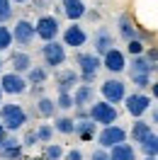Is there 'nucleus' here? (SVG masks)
Segmentation results:
<instances>
[{"instance_id": "f257e3e1", "label": "nucleus", "mask_w": 158, "mask_h": 160, "mask_svg": "<svg viewBox=\"0 0 158 160\" xmlns=\"http://www.w3.org/2000/svg\"><path fill=\"white\" fill-rule=\"evenodd\" d=\"M29 121V114L22 104H15V102H8V104H0V124L5 126L8 133H15L20 131L24 124Z\"/></svg>"}, {"instance_id": "f03ea898", "label": "nucleus", "mask_w": 158, "mask_h": 160, "mask_svg": "<svg viewBox=\"0 0 158 160\" xmlns=\"http://www.w3.org/2000/svg\"><path fill=\"white\" fill-rule=\"evenodd\" d=\"M76 63H78L80 68V85H92L95 78H97L100 68H102V58L95 56V53H88V51H80L78 56H76Z\"/></svg>"}, {"instance_id": "7ed1b4c3", "label": "nucleus", "mask_w": 158, "mask_h": 160, "mask_svg": "<svg viewBox=\"0 0 158 160\" xmlns=\"http://www.w3.org/2000/svg\"><path fill=\"white\" fill-rule=\"evenodd\" d=\"M88 117H90V121H95L97 126H109V124L117 121L119 112H117L114 104L100 100V102H92V104L88 107Z\"/></svg>"}, {"instance_id": "20e7f679", "label": "nucleus", "mask_w": 158, "mask_h": 160, "mask_svg": "<svg viewBox=\"0 0 158 160\" xmlns=\"http://www.w3.org/2000/svg\"><path fill=\"white\" fill-rule=\"evenodd\" d=\"M95 138H97L100 148L109 150V148H114V146H119V143H127L129 133H127L124 126H119V124H109V126H102V131H100Z\"/></svg>"}, {"instance_id": "39448f33", "label": "nucleus", "mask_w": 158, "mask_h": 160, "mask_svg": "<svg viewBox=\"0 0 158 160\" xmlns=\"http://www.w3.org/2000/svg\"><path fill=\"white\" fill-rule=\"evenodd\" d=\"M34 32H37V39H41L44 44L56 41V37L61 34V22L54 15H41L39 20L34 22Z\"/></svg>"}, {"instance_id": "423d86ee", "label": "nucleus", "mask_w": 158, "mask_h": 160, "mask_svg": "<svg viewBox=\"0 0 158 160\" xmlns=\"http://www.w3.org/2000/svg\"><path fill=\"white\" fill-rule=\"evenodd\" d=\"M37 39V32H34V22H29L27 17H20V20L15 22V27H12V44H17L22 46V51L32 46Z\"/></svg>"}, {"instance_id": "0eeeda50", "label": "nucleus", "mask_w": 158, "mask_h": 160, "mask_svg": "<svg viewBox=\"0 0 158 160\" xmlns=\"http://www.w3.org/2000/svg\"><path fill=\"white\" fill-rule=\"evenodd\" d=\"M41 58H44V68H61L66 63V46L61 41H49L41 46Z\"/></svg>"}, {"instance_id": "6e6552de", "label": "nucleus", "mask_w": 158, "mask_h": 160, "mask_svg": "<svg viewBox=\"0 0 158 160\" xmlns=\"http://www.w3.org/2000/svg\"><path fill=\"white\" fill-rule=\"evenodd\" d=\"M0 90H3V95L17 97V95H24V92L29 90V82H27L24 75L10 70V73H3V75H0Z\"/></svg>"}, {"instance_id": "1a4fd4ad", "label": "nucleus", "mask_w": 158, "mask_h": 160, "mask_svg": "<svg viewBox=\"0 0 158 160\" xmlns=\"http://www.w3.org/2000/svg\"><path fill=\"white\" fill-rule=\"evenodd\" d=\"M100 95L109 104H119V102H124V97H127V85L119 78H107L100 85Z\"/></svg>"}, {"instance_id": "9d476101", "label": "nucleus", "mask_w": 158, "mask_h": 160, "mask_svg": "<svg viewBox=\"0 0 158 160\" xmlns=\"http://www.w3.org/2000/svg\"><path fill=\"white\" fill-rule=\"evenodd\" d=\"M61 37H63V46H71V49H80V46L88 44V32H85V27H80L78 22H71L68 27L61 32Z\"/></svg>"}, {"instance_id": "9b49d317", "label": "nucleus", "mask_w": 158, "mask_h": 160, "mask_svg": "<svg viewBox=\"0 0 158 160\" xmlns=\"http://www.w3.org/2000/svg\"><path fill=\"white\" fill-rule=\"evenodd\" d=\"M124 107H127V112L131 117L139 119V117H144V114L151 109V97L144 95V92H131V95L124 97Z\"/></svg>"}, {"instance_id": "f8f14e48", "label": "nucleus", "mask_w": 158, "mask_h": 160, "mask_svg": "<svg viewBox=\"0 0 158 160\" xmlns=\"http://www.w3.org/2000/svg\"><path fill=\"white\" fill-rule=\"evenodd\" d=\"M102 68H107L109 73H124L127 70V53L124 51H119L117 46L114 49H109L105 56H102Z\"/></svg>"}, {"instance_id": "ddd939ff", "label": "nucleus", "mask_w": 158, "mask_h": 160, "mask_svg": "<svg viewBox=\"0 0 158 160\" xmlns=\"http://www.w3.org/2000/svg\"><path fill=\"white\" fill-rule=\"evenodd\" d=\"M78 85H80L78 70H73V68L56 70V88H59V92H73Z\"/></svg>"}, {"instance_id": "4468645a", "label": "nucleus", "mask_w": 158, "mask_h": 160, "mask_svg": "<svg viewBox=\"0 0 158 160\" xmlns=\"http://www.w3.org/2000/svg\"><path fill=\"white\" fill-rule=\"evenodd\" d=\"M92 49H95V56H105L109 49H114V37L107 27H100L95 34H92Z\"/></svg>"}, {"instance_id": "2eb2a0df", "label": "nucleus", "mask_w": 158, "mask_h": 160, "mask_svg": "<svg viewBox=\"0 0 158 160\" xmlns=\"http://www.w3.org/2000/svg\"><path fill=\"white\" fill-rule=\"evenodd\" d=\"M61 12H63V17L71 22H78L85 17V0H61Z\"/></svg>"}, {"instance_id": "dca6fc26", "label": "nucleus", "mask_w": 158, "mask_h": 160, "mask_svg": "<svg viewBox=\"0 0 158 160\" xmlns=\"http://www.w3.org/2000/svg\"><path fill=\"white\" fill-rule=\"evenodd\" d=\"M71 95H73V109H88L90 104L95 102V90H92V85H78Z\"/></svg>"}, {"instance_id": "f3484780", "label": "nucleus", "mask_w": 158, "mask_h": 160, "mask_svg": "<svg viewBox=\"0 0 158 160\" xmlns=\"http://www.w3.org/2000/svg\"><path fill=\"white\" fill-rule=\"evenodd\" d=\"M0 158L3 160H20L22 158V143L15 136H5V141L0 143Z\"/></svg>"}, {"instance_id": "a211bd4d", "label": "nucleus", "mask_w": 158, "mask_h": 160, "mask_svg": "<svg viewBox=\"0 0 158 160\" xmlns=\"http://www.w3.org/2000/svg\"><path fill=\"white\" fill-rule=\"evenodd\" d=\"M10 66H12V73H20V75H24V73H27V70H29L34 63H32V56L27 53V51L17 49V51H12V53H10Z\"/></svg>"}, {"instance_id": "6ab92c4d", "label": "nucleus", "mask_w": 158, "mask_h": 160, "mask_svg": "<svg viewBox=\"0 0 158 160\" xmlns=\"http://www.w3.org/2000/svg\"><path fill=\"white\" fill-rule=\"evenodd\" d=\"M119 37L124 41H134V39H139V29L134 27V22H131V17L129 15H119Z\"/></svg>"}, {"instance_id": "aec40b11", "label": "nucleus", "mask_w": 158, "mask_h": 160, "mask_svg": "<svg viewBox=\"0 0 158 160\" xmlns=\"http://www.w3.org/2000/svg\"><path fill=\"white\" fill-rule=\"evenodd\" d=\"M80 141H92L97 136V124L90 119H83V121H76V131H73Z\"/></svg>"}, {"instance_id": "412c9836", "label": "nucleus", "mask_w": 158, "mask_h": 160, "mask_svg": "<svg viewBox=\"0 0 158 160\" xmlns=\"http://www.w3.org/2000/svg\"><path fill=\"white\" fill-rule=\"evenodd\" d=\"M153 70H158V66H151L144 56H134L131 66H129V75H151Z\"/></svg>"}, {"instance_id": "4be33fe9", "label": "nucleus", "mask_w": 158, "mask_h": 160, "mask_svg": "<svg viewBox=\"0 0 158 160\" xmlns=\"http://www.w3.org/2000/svg\"><path fill=\"white\" fill-rule=\"evenodd\" d=\"M109 160H136V150L131 143H119L114 148H109Z\"/></svg>"}, {"instance_id": "5701e85b", "label": "nucleus", "mask_w": 158, "mask_h": 160, "mask_svg": "<svg viewBox=\"0 0 158 160\" xmlns=\"http://www.w3.org/2000/svg\"><path fill=\"white\" fill-rule=\"evenodd\" d=\"M56 102L46 97V95H41L39 100H37V114H39L41 119H51V117H56Z\"/></svg>"}, {"instance_id": "b1692460", "label": "nucleus", "mask_w": 158, "mask_h": 160, "mask_svg": "<svg viewBox=\"0 0 158 160\" xmlns=\"http://www.w3.org/2000/svg\"><path fill=\"white\" fill-rule=\"evenodd\" d=\"M129 136H131V141H134V143H141V141L146 138V136H151V133H153V131H151V124H148V121H134V124H131V131H127Z\"/></svg>"}, {"instance_id": "393cba45", "label": "nucleus", "mask_w": 158, "mask_h": 160, "mask_svg": "<svg viewBox=\"0 0 158 160\" xmlns=\"http://www.w3.org/2000/svg\"><path fill=\"white\" fill-rule=\"evenodd\" d=\"M54 131H59V133H63V136H71V133L76 131V119L68 117V114L56 117V119H54Z\"/></svg>"}, {"instance_id": "a878e982", "label": "nucleus", "mask_w": 158, "mask_h": 160, "mask_svg": "<svg viewBox=\"0 0 158 160\" xmlns=\"http://www.w3.org/2000/svg\"><path fill=\"white\" fill-rule=\"evenodd\" d=\"M24 78H27L29 85H44L46 78H49V70L44 68V66H32V68L24 73Z\"/></svg>"}, {"instance_id": "bb28decb", "label": "nucleus", "mask_w": 158, "mask_h": 160, "mask_svg": "<svg viewBox=\"0 0 158 160\" xmlns=\"http://www.w3.org/2000/svg\"><path fill=\"white\" fill-rule=\"evenodd\" d=\"M139 148H141V153H144L146 158H158V133L146 136V138L139 143Z\"/></svg>"}, {"instance_id": "cd10ccee", "label": "nucleus", "mask_w": 158, "mask_h": 160, "mask_svg": "<svg viewBox=\"0 0 158 160\" xmlns=\"http://www.w3.org/2000/svg\"><path fill=\"white\" fill-rule=\"evenodd\" d=\"M63 153L61 143H44V160H63Z\"/></svg>"}, {"instance_id": "c85d7f7f", "label": "nucleus", "mask_w": 158, "mask_h": 160, "mask_svg": "<svg viewBox=\"0 0 158 160\" xmlns=\"http://www.w3.org/2000/svg\"><path fill=\"white\" fill-rule=\"evenodd\" d=\"M10 49H12V29L0 24V53H5Z\"/></svg>"}, {"instance_id": "c756f323", "label": "nucleus", "mask_w": 158, "mask_h": 160, "mask_svg": "<svg viewBox=\"0 0 158 160\" xmlns=\"http://www.w3.org/2000/svg\"><path fill=\"white\" fill-rule=\"evenodd\" d=\"M15 17V8H12V0H0V24H8Z\"/></svg>"}, {"instance_id": "7c9ffc66", "label": "nucleus", "mask_w": 158, "mask_h": 160, "mask_svg": "<svg viewBox=\"0 0 158 160\" xmlns=\"http://www.w3.org/2000/svg\"><path fill=\"white\" fill-rule=\"evenodd\" d=\"M34 133H37L39 143H51V138H54V126H51V124H39Z\"/></svg>"}, {"instance_id": "2f4dec72", "label": "nucleus", "mask_w": 158, "mask_h": 160, "mask_svg": "<svg viewBox=\"0 0 158 160\" xmlns=\"http://www.w3.org/2000/svg\"><path fill=\"white\" fill-rule=\"evenodd\" d=\"M54 102H56V109H61V112L73 109V95H71V92H59V97Z\"/></svg>"}, {"instance_id": "473e14b6", "label": "nucleus", "mask_w": 158, "mask_h": 160, "mask_svg": "<svg viewBox=\"0 0 158 160\" xmlns=\"http://www.w3.org/2000/svg\"><path fill=\"white\" fill-rule=\"evenodd\" d=\"M144 51H146V46H144V41L141 39H134V41H127V53L134 58V56H144Z\"/></svg>"}, {"instance_id": "72a5a7b5", "label": "nucleus", "mask_w": 158, "mask_h": 160, "mask_svg": "<svg viewBox=\"0 0 158 160\" xmlns=\"http://www.w3.org/2000/svg\"><path fill=\"white\" fill-rule=\"evenodd\" d=\"M129 78H131V85H136L139 90L151 88V75H129Z\"/></svg>"}, {"instance_id": "f704fd0d", "label": "nucleus", "mask_w": 158, "mask_h": 160, "mask_svg": "<svg viewBox=\"0 0 158 160\" xmlns=\"http://www.w3.org/2000/svg\"><path fill=\"white\" fill-rule=\"evenodd\" d=\"M20 143H22V148H24V146L32 148V146H37V143H39V138H37V133H34V131H27V133H24V138H22Z\"/></svg>"}, {"instance_id": "c9c22d12", "label": "nucleus", "mask_w": 158, "mask_h": 160, "mask_svg": "<svg viewBox=\"0 0 158 160\" xmlns=\"http://www.w3.org/2000/svg\"><path fill=\"white\" fill-rule=\"evenodd\" d=\"M144 58H146L151 66H158V49H156V46L146 49V51H144Z\"/></svg>"}, {"instance_id": "e433bc0d", "label": "nucleus", "mask_w": 158, "mask_h": 160, "mask_svg": "<svg viewBox=\"0 0 158 160\" xmlns=\"http://www.w3.org/2000/svg\"><path fill=\"white\" fill-rule=\"evenodd\" d=\"M85 155H83V150L80 148H71L68 153H63V160H83Z\"/></svg>"}, {"instance_id": "4c0bfd02", "label": "nucleus", "mask_w": 158, "mask_h": 160, "mask_svg": "<svg viewBox=\"0 0 158 160\" xmlns=\"http://www.w3.org/2000/svg\"><path fill=\"white\" fill-rule=\"evenodd\" d=\"M90 160H109V153L105 148H95L90 153Z\"/></svg>"}, {"instance_id": "58836bf2", "label": "nucleus", "mask_w": 158, "mask_h": 160, "mask_svg": "<svg viewBox=\"0 0 158 160\" xmlns=\"http://www.w3.org/2000/svg\"><path fill=\"white\" fill-rule=\"evenodd\" d=\"M76 121H83V119H90L88 117V109H76V117H73Z\"/></svg>"}, {"instance_id": "ea45409f", "label": "nucleus", "mask_w": 158, "mask_h": 160, "mask_svg": "<svg viewBox=\"0 0 158 160\" xmlns=\"http://www.w3.org/2000/svg\"><path fill=\"white\" fill-rule=\"evenodd\" d=\"M151 121H153V124H158V104L151 109Z\"/></svg>"}, {"instance_id": "a19ab883", "label": "nucleus", "mask_w": 158, "mask_h": 160, "mask_svg": "<svg viewBox=\"0 0 158 160\" xmlns=\"http://www.w3.org/2000/svg\"><path fill=\"white\" fill-rule=\"evenodd\" d=\"M151 95L158 100V82H151Z\"/></svg>"}, {"instance_id": "79ce46f5", "label": "nucleus", "mask_w": 158, "mask_h": 160, "mask_svg": "<svg viewBox=\"0 0 158 160\" xmlns=\"http://www.w3.org/2000/svg\"><path fill=\"white\" fill-rule=\"evenodd\" d=\"M5 136H8V131H5V126H3V124H0V143H3V141H5Z\"/></svg>"}, {"instance_id": "37998d69", "label": "nucleus", "mask_w": 158, "mask_h": 160, "mask_svg": "<svg viewBox=\"0 0 158 160\" xmlns=\"http://www.w3.org/2000/svg\"><path fill=\"white\" fill-rule=\"evenodd\" d=\"M3 68H5V61H3V53H0V75H3Z\"/></svg>"}, {"instance_id": "c03bdc74", "label": "nucleus", "mask_w": 158, "mask_h": 160, "mask_svg": "<svg viewBox=\"0 0 158 160\" xmlns=\"http://www.w3.org/2000/svg\"><path fill=\"white\" fill-rule=\"evenodd\" d=\"M12 2H29V0H12Z\"/></svg>"}, {"instance_id": "a18cd8bd", "label": "nucleus", "mask_w": 158, "mask_h": 160, "mask_svg": "<svg viewBox=\"0 0 158 160\" xmlns=\"http://www.w3.org/2000/svg\"><path fill=\"white\" fill-rule=\"evenodd\" d=\"M0 104H3V90H0Z\"/></svg>"}, {"instance_id": "49530a36", "label": "nucleus", "mask_w": 158, "mask_h": 160, "mask_svg": "<svg viewBox=\"0 0 158 160\" xmlns=\"http://www.w3.org/2000/svg\"><path fill=\"white\" fill-rule=\"evenodd\" d=\"M144 160H158V158H144Z\"/></svg>"}, {"instance_id": "de8ad7c7", "label": "nucleus", "mask_w": 158, "mask_h": 160, "mask_svg": "<svg viewBox=\"0 0 158 160\" xmlns=\"http://www.w3.org/2000/svg\"><path fill=\"white\" fill-rule=\"evenodd\" d=\"M41 2H49V0H41Z\"/></svg>"}]
</instances>
